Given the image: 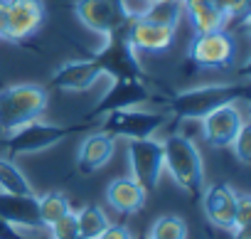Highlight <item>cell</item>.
<instances>
[{
    "label": "cell",
    "mask_w": 251,
    "mask_h": 239,
    "mask_svg": "<svg viewBox=\"0 0 251 239\" xmlns=\"http://www.w3.org/2000/svg\"><path fill=\"white\" fill-rule=\"evenodd\" d=\"M163 158L168 175L180 190L190 195H200L204 190V163L195 141L182 133L168 136L163 141Z\"/></svg>",
    "instance_id": "obj_1"
},
{
    "label": "cell",
    "mask_w": 251,
    "mask_h": 239,
    "mask_svg": "<svg viewBox=\"0 0 251 239\" xmlns=\"http://www.w3.org/2000/svg\"><path fill=\"white\" fill-rule=\"evenodd\" d=\"M50 94L40 84H13L0 89V131H15L35 118H42Z\"/></svg>",
    "instance_id": "obj_2"
},
{
    "label": "cell",
    "mask_w": 251,
    "mask_h": 239,
    "mask_svg": "<svg viewBox=\"0 0 251 239\" xmlns=\"http://www.w3.org/2000/svg\"><path fill=\"white\" fill-rule=\"evenodd\" d=\"M246 99V86L241 84H202L195 89H185L180 94H175L168 101V113L177 116V118H192L200 121L202 116H207L212 108L229 104V101H244Z\"/></svg>",
    "instance_id": "obj_3"
},
{
    "label": "cell",
    "mask_w": 251,
    "mask_h": 239,
    "mask_svg": "<svg viewBox=\"0 0 251 239\" xmlns=\"http://www.w3.org/2000/svg\"><path fill=\"white\" fill-rule=\"evenodd\" d=\"M168 111H153L141 106H126V108H113L106 111L103 116V129L113 138H126V141H136V138H151L155 131L165 124Z\"/></svg>",
    "instance_id": "obj_4"
},
{
    "label": "cell",
    "mask_w": 251,
    "mask_h": 239,
    "mask_svg": "<svg viewBox=\"0 0 251 239\" xmlns=\"http://www.w3.org/2000/svg\"><path fill=\"white\" fill-rule=\"evenodd\" d=\"M42 0H0V40L23 42L45 23Z\"/></svg>",
    "instance_id": "obj_5"
},
{
    "label": "cell",
    "mask_w": 251,
    "mask_h": 239,
    "mask_svg": "<svg viewBox=\"0 0 251 239\" xmlns=\"http://www.w3.org/2000/svg\"><path fill=\"white\" fill-rule=\"evenodd\" d=\"M74 15L86 30L101 35L103 40L118 37V32L128 25V13L121 0H76Z\"/></svg>",
    "instance_id": "obj_6"
},
{
    "label": "cell",
    "mask_w": 251,
    "mask_h": 239,
    "mask_svg": "<svg viewBox=\"0 0 251 239\" xmlns=\"http://www.w3.org/2000/svg\"><path fill=\"white\" fill-rule=\"evenodd\" d=\"M126 158H128L131 178L146 190L153 192L160 185V175L165 170V158H163V141L155 136L151 138H136L126 146Z\"/></svg>",
    "instance_id": "obj_7"
},
{
    "label": "cell",
    "mask_w": 251,
    "mask_h": 239,
    "mask_svg": "<svg viewBox=\"0 0 251 239\" xmlns=\"http://www.w3.org/2000/svg\"><path fill=\"white\" fill-rule=\"evenodd\" d=\"M74 129L62 126V124H50L42 118L15 129L8 133V151L13 156H35V153H45L50 148H54L57 143H62Z\"/></svg>",
    "instance_id": "obj_8"
},
{
    "label": "cell",
    "mask_w": 251,
    "mask_h": 239,
    "mask_svg": "<svg viewBox=\"0 0 251 239\" xmlns=\"http://www.w3.org/2000/svg\"><path fill=\"white\" fill-rule=\"evenodd\" d=\"M200 124H202V136L212 148H229L239 129L246 124V118L239 101H229L202 116Z\"/></svg>",
    "instance_id": "obj_9"
},
{
    "label": "cell",
    "mask_w": 251,
    "mask_h": 239,
    "mask_svg": "<svg viewBox=\"0 0 251 239\" xmlns=\"http://www.w3.org/2000/svg\"><path fill=\"white\" fill-rule=\"evenodd\" d=\"M190 57L202 69H224L234 62V37L226 30L195 35L190 42Z\"/></svg>",
    "instance_id": "obj_10"
},
{
    "label": "cell",
    "mask_w": 251,
    "mask_h": 239,
    "mask_svg": "<svg viewBox=\"0 0 251 239\" xmlns=\"http://www.w3.org/2000/svg\"><path fill=\"white\" fill-rule=\"evenodd\" d=\"M101 77H111V74L99 57L69 59L52 72V84H54V89H62V91H89L96 86V81Z\"/></svg>",
    "instance_id": "obj_11"
},
{
    "label": "cell",
    "mask_w": 251,
    "mask_h": 239,
    "mask_svg": "<svg viewBox=\"0 0 251 239\" xmlns=\"http://www.w3.org/2000/svg\"><path fill=\"white\" fill-rule=\"evenodd\" d=\"M175 40V27H165L158 23H151L146 18H138L136 13L128 15V25H126V42L133 50L141 52H163L173 45Z\"/></svg>",
    "instance_id": "obj_12"
},
{
    "label": "cell",
    "mask_w": 251,
    "mask_h": 239,
    "mask_svg": "<svg viewBox=\"0 0 251 239\" xmlns=\"http://www.w3.org/2000/svg\"><path fill=\"white\" fill-rule=\"evenodd\" d=\"M200 195H202L204 217L214 227L231 232L234 229V217H236V190L226 183H214V185L204 187Z\"/></svg>",
    "instance_id": "obj_13"
},
{
    "label": "cell",
    "mask_w": 251,
    "mask_h": 239,
    "mask_svg": "<svg viewBox=\"0 0 251 239\" xmlns=\"http://www.w3.org/2000/svg\"><path fill=\"white\" fill-rule=\"evenodd\" d=\"M116 153V138L106 131H96L89 133L76 151V168L81 175H94L99 173L103 165H108V160Z\"/></svg>",
    "instance_id": "obj_14"
},
{
    "label": "cell",
    "mask_w": 251,
    "mask_h": 239,
    "mask_svg": "<svg viewBox=\"0 0 251 239\" xmlns=\"http://www.w3.org/2000/svg\"><path fill=\"white\" fill-rule=\"evenodd\" d=\"M0 219L10 229H45L37 217V195L35 197H13L0 192Z\"/></svg>",
    "instance_id": "obj_15"
},
{
    "label": "cell",
    "mask_w": 251,
    "mask_h": 239,
    "mask_svg": "<svg viewBox=\"0 0 251 239\" xmlns=\"http://www.w3.org/2000/svg\"><path fill=\"white\" fill-rule=\"evenodd\" d=\"M148 192L133 178H116L106 187V202L121 214H136L146 207Z\"/></svg>",
    "instance_id": "obj_16"
},
{
    "label": "cell",
    "mask_w": 251,
    "mask_h": 239,
    "mask_svg": "<svg viewBox=\"0 0 251 239\" xmlns=\"http://www.w3.org/2000/svg\"><path fill=\"white\" fill-rule=\"evenodd\" d=\"M0 192L13 197H35V187L27 175L10 158H0Z\"/></svg>",
    "instance_id": "obj_17"
},
{
    "label": "cell",
    "mask_w": 251,
    "mask_h": 239,
    "mask_svg": "<svg viewBox=\"0 0 251 239\" xmlns=\"http://www.w3.org/2000/svg\"><path fill=\"white\" fill-rule=\"evenodd\" d=\"M69 212H72L69 197L59 190H52V192H45L42 197H37V217L45 229H50L54 222H59Z\"/></svg>",
    "instance_id": "obj_18"
},
{
    "label": "cell",
    "mask_w": 251,
    "mask_h": 239,
    "mask_svg": "<svg viewBox=\"0 0 251 239\" xmlns=\"http://www.w3.org/2000/svg\"><path fill=\"white\" fill-rule=\"evenodd\" d=\"M74 217H76V237L79 239H96L108 227V214L99 205H86L79 212H74Z\"/></svg>",
    "instance_id": "obj_19"
},
{
    "label": "cell",
    "mask_w": 251,
    "mask_h": 239,
    "mask_svg": "<svg viewBox=\"0 0 251 239\" xmlns=\"http://www.w3.org/2000/svg\"><path fill=\"white\" fill-rule=\"evenodd\" d=\"M138 18H146L151 23L165 25V27H177V23L182 20V3L180 0H155V3L146 5V10L136 13Z\"/></svg>",
    "instance_id": "obj_20"
},
{
    "label": "cell",
    "mask_w": 251,
    "mask_h": 239,
    "mask_svg": "<svg viewBox=\"0 0 251 239\" xmlns=\"http://www.w3.org/2000/svg\"><path fill=\"white\" fill-rule=\"evenodd\" d=\"M146 239H187V222L180 214H163L151 224Z\"/></svg>",
    "instance_id": "obj_21"
},
{
    "label": "cell",
    "mask_w": 251,
    "mask_h": 239,
    "mask_svg": "<svg viewBox=\"0 0 251 239\" xmlns=\"http://www.w3.org/2000/svg\"><path fill=\"white\" fill-rule=\"evenodd\" d=\"M226 23H229V20L224 18V13H222L217 5H212V8H207V10H200V13L190 15V25H192L195 35H204V32L224 30Z\"/></svg>",
    "instance_id": "obj_22"
},
{
    "label": "cell",
    "mask_w": 251,
    "mask_h": 239,
    "mask_svg": "<svg viewBox=\"0 0 251 239\" xmlns=\"http://www.w3.org/2000/svg\"><path fill=\"white\" fill-rule=\"evenodd\" d=\"M229 148H231V153L236 156V160L241 165H249L251 163V124L249 121L239 129V133L234 136V141H231Z\"/></svg>",
    "instance_id": "obj_23"
},
{
    "label": "cell",
    "mask_w": 251,
    "mask_h": 239,
    "mask_svg": "<svg viewBox=\"0 0 251 239\" xmlns=\"http://www.w3.org/2000/svg\"><path fill=\"white\" fill-rule=\"evenodd\" d=\"M251 224V197L246 192H236V217L234 227H249Z\"/></svg>",
    "instance_id": "obj_24"
},
{
    "label": "cell",
    "mask_w": 251,
    "mask_h": 239,
    "mask_svg": "<svg viewBox=\"0 0 251 239\" xmlns=\"http://www.w3.org/2000/svg\"><path fill=\"white\" fill-rule=\"evenodd\" d=\"M214 5L224 13L226 20H234V18H239V15L246 13L249 0H214Z\"/></svg>",
    "instance_id": "obj_25"
},
{
    "label": "cell",
    "mask_w": 251,
    "mask_h": 239,
    "mask_svg": "<svg viewBox=\"0 0 251 239\" xmlns=\"http://www.w3.org/2000/svg\"><path fill=\"white\" fill-rule=\"evenodd\" d=\"M96 239H136V234L126 227V224H113V222H108V227H106Z\"/></svg>",
    "instance_id": "obj_26"
},
{
    "label": "cell",
    "mask_w": 251,
    "mask_h": 239,
    "mask_svg": "<svg viewBox=\"0 0 251 239\" xmlns=\"http://www.w3.org/2000/svg\"><path fill=\"white\" fill-rule=\"evenodd\" d=\"M231 239H251V224L249 227H234L231 229Z\"/></svg>",
    "instance_id": "obj_27"
},
{
    "label": "cell",
    "mask_w": 251,
    "mask_h": 239,
    "mask_svg": "<svg viewBox=\"0 0 251 239\" xmlns=\"http://www.w3.org/2000/svg\"><path fill=\"white\" fill-rule=\"evenodd\" d=\"M138 3H143V5H151V3H155V0H138Z\"/></svg>",
    "instance_id": "obj_28"
}]
</instances>
